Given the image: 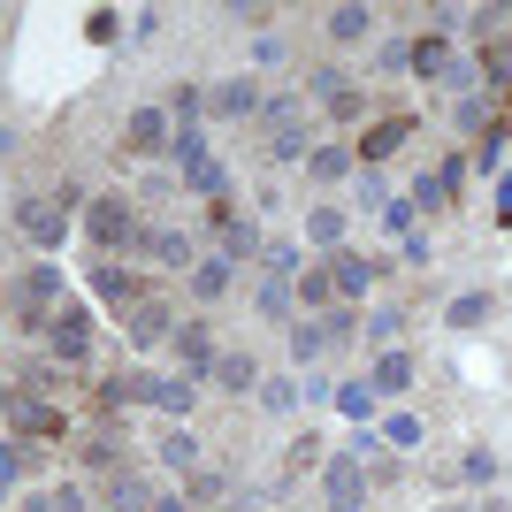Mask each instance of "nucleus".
<instances>
[{"label": "nucleus", "mask_w": 512, "mask_h": 512, "mask_svg": "<svg viewBox=\"0 0 512 512\" xmlns=\"http://www.w3.org/2000/svg\"><path fill=\"white\" fill-rule=\"evenodd\" d=\"M62 299H69V283H62V268H54V260L23 268V283H16V321H23V337H39L46 321L62 314Z\"/></svg>", "instance_id": "f257e3e1"}, {"label": "nucleus", "mask_w": 512, "mask_h": 512, "mask_svg": "<svg viewBox=\"0 0 512 512\" xmlns=\"http://www.w3.org/2000/svg\"><path fill=\"white\" fill-rule=\"evenodd\" d=\"M85 237L92 245H130V253H138L146 222L130 214V199H85Z\"/></svg>", "instance_id": "f03ea898"}, {"label": "nucleus", "mask_w": 512, "mask_h": 512, "mask_svg": "<svg viewBox=\"0 0 512 512\" xmlns=\"http://www.w3.org/2000/svg\"><path fill=\"white\" fill-rule=\"evenodd\" d=\"M123 146H130V161H169V153H176L169 107H138V115L123 123Z\"/></svg>", "instance_id": "7ed1b4c3"}, {"label": "nucleus", "mask_w": 512, "mask_h": 512, "mask_svg": "<svg viewBox=\"0 0 512 512\" xmlns=\"http://www.w3.org/2000/svg\"><path fill=\"white\" fill-rule=\"evenodd\" d=\"M92 329H100V321H92V306L85 299H62V314L46 321V337H54V360H92Z\"/></svg>", "instance_id": "20e7f679"}, {"label": "nucleus", "mask_w": 512, "mask_h": 512, "mask_svg": "<svg viewBox=\"0 0 512 512\" xmlns=\"http://www.w3.org/2000/svg\"><path fill=\"white\" fill-rule=\"evenodd\" d=\"M321 497H329V512H360V505H367V474H360V451H329V474H321Z\"/></svg>", "instance_id": "39448f33"}, {"label": "nucleus", "mask_w": 512, "mask_h": 512, "mask_svg": "<svg viewBox=\"0 0 512 512\" xmlns=\"http://www.w3.org/2000/svg\"><path fill=\"white\" fill-rule=\"evenodd\" d=\"M176 375H192V383H207L214 367H222V352H214V329L207 321H176Z\"/></svg>", "instance_id": "423d86ee"}, {"label": "nucleus", "mask_w": 512, "mask_h": 512, "mask_svg": "<svg viewBox=\"0 0 512 512\" xmlns=\"http://www.w3.org/2000/svg\"><path fill=\"white\" fill-rule=\"evenodd\" d=\"M16 222H23V237H31V245H46V253L69 237V207H62V199H23Z\"/></svg>", "instance_id": "0eeeda50"}, {"label": "nucleus", "mask_w": 512, "mask_h": 512, "mask_svg": "<svg viewBox=\"0 0 512 512\" xmlns=\"http://www.w3.org/2000/svg\"><path fill=\"white\" fill-rule=\"evenodd\" d=\"M344 329H352L344 314H314V321H299V329H291V360H299V367H314L321 352H329V344H344Z\"/></svg>", "instance_id": "6e6552de"}, {"label": "nucleus", "mask_w": 512, "mask_h": 512, "mask_svg": "<svg viewBox=\"0 0 512 512\" xmlns=\"http://www.w3.org/2000/svg\"><path fill=\"white\" fill-rule=\"evenodd\" d=\"M123 321H130V344H138V352H153V344H169V337H176V314H169V299H138Z\"/></svg>", "instance_id": "1a4fd4ad"}, {"label": "nucleus", "mask_w": 512, "mask_h": 512, "mask_svg": "<svg viewBox=\"0 0 512 512\" xmlns=\"http://www.w3.org/2000/svg\"><path fill=\"white\" fill-rule=\"evenodd\" d=\"M375 276H383V268H375L367 253H329V283H337V299H367Z\"/></svg>", "instance_id": "9d476101"}, {"label": "nucleus", "mask_w": 512, "mask_h": 512, "mask_svg": "<svg viewBox=\"0 0 512 512\" xmlns=\"http://www.w3.org/2000/svg\"><path fill=\"white\" fill-rule=\"evenodd\" d=\"M92 291H100L107 306H123V314H130L138 299H146V291H138V276H130L123 260H92Z\"/></svg>", "instance_id": "9b49d317"}, {"label": "nucleus", "mask_w": 512, "mask_h": 512, "mask_svg": "<svg viewBox=\"0 0 512 512\" xmlns=\"http://www.w3.org/2000/svg\"><path fill=\"white\" fill-rule=\"evenodd\" d=\"M146 406H153V413H169V421H184V413L199 406V383H192V375H153Z\"/></svg>", "instance_id": "f8f14e48"}, {"label": "nucleus", "mask_w": 512, "mask_h": 512, "mask_svg": "<svg viewBox=\"0 0 512 512\" xmlns=\"http://www.w3.org/2000/svg\"><path fill=\"white\" fill-rule=\"evenodd\" d=\"M138 253L161 260V268H184V276L199 268V253H192V237H184V230H146V237H138Z\"/></svg>", "instance_id": "ddd939ff"}, {"label": "nucleus", "mask_w": 512, "mask_h": 512, "mask_svg": "<svg viewBox=\"0 0 512 512\" xmlns=\"http://www.w3.org/2000/svg\"><path fill=\"white\" fill-rule=\"evenodd\" d=\"M184 283H192V299H230V283H237V260L230 253H207V260H199V268H192V276H184Z\"/></svg>", "instance_id": "4468645a"}, {"label": "nucleus", "mask_w": 512, "mask_h": 512, "mask_svg": "<svg viewBox=\"0 0 512 512\" xmlns=\"http://www.w3.org/2000/svg\"><path fill=\"white\" fill-rule=\"evenodd\" d=\"M352 169H360V153H344V146H314V161H306V176L321 184V199L337 192V184H344Z\"/></svg>", "instance_id": "2eb2a0df"}, {"label": "nucleus", "mask_w": 512, "mask_h": 512, "mask_svg": "<svg viewBox=\"0 0 512 512\" xmlns=\"http://www.w3.org/2000/svg\"><path fill=\"white\" fill-rule=\"evenodd\" d=\"M306 92H314L329 115H360V107H367L360 92H352V77H337V69H314V85H306Z\"/></svg>", "instance_id": "dca6fc26"}, {"label": "nucleus", "mask_w": 512, "mask_h": 512, "mask_svg": "<svg viewBox=\"0 0 512 512\" xmlns=\"http://www.w3.org/2000/svg\"><path fill=\"white\" fill-rule=\"evenodd\" d=\"M8 428H16V436H62V413L46 406V398H16V406H8Z\"/></svg>", "instance_id": "f3484780"}, {"label": "nucleus", "mask_w": 512, "mask_h": 512, "mask_svg": "<svg viewBox=\"0 0 512 512\" xmlns=\"http://www.w3.org/2000/svg\"><path fill=\"white\" fill-rule=\"evenodd\" d=\"M398 146H406V115H390V123H375V130L360 138V169H383Z\"/></svg>", "instance_id": "a211bd4d"}, {"label": "nucleus", "mask_w": 512, "mask_h": 512, "mask_svg": "<svg viewBox=\"0 0 512 512\" xmlns=\"http://www.w3.org/2000/svg\"><path fill=\"white\" fill-rule=\"evenodd\" d=\"M306 245H321V253H344V207H337V199H321V207L306 214Z\"/></svg>", "instance_id": "6ab92c4d"}, {"label": "nucleus", "mask_w": 512, "mask_h": 512, "mask_svg": "<svg viewBox=\"0 0 512 512\" xmlns=\"http://www.w3.org/2000/svg\"><path fill=\"white\" fill-rule=\"evenodd\" d=\"M207 222H214V237H222V253H230V260H245V253L260 245V237L245 230V222H237V207H222V199L207 207Z\"/></svg>", "instance_id": "aec40b11"}, {"label": "nucleus", "mask_w": 512, "mask_h": 512, "mask_svg": "<svg viewBox=\"0 0 512 512\" xmlns=\"http://www.w3.org/2000/svg\"><path fill=\"white\" fill-rule=\"evenodd\" d=\"M260 100H268V92L253 85V77H230V85H214V115H260Z\"/></svg>", "instance_id": "412c9836"}, {"label": "nucleus", "mask_w": 512, "mask_h": 512, "mask_svg": "<svg viewBox=\"0 0 512 512\" xmlns=\"http://www.w3.org/2000/svg\"><path fill=\"white\" fill-rule=\"evenodd\" d=\"M451 62H459V54H451V39H444V31L413 39V77H451Z\"/></svg>", "instance_id": "4be33fe9"}, {"label": "nucleus", "mask_w": 512, "mask_h": 512, "mask_svg": "<svg viewBox=\"0 0 512 512\" xmlns=\"http://www.w3.org/2000/svg\"><path fill=\"white\" fill-rule=\"evenodd\" d=\"M161 107H169L176 138H192V130H199V115H207V100H199V85H176V92H169V100H161Z\"/></svg>", "instance_id": "5701e85b"}, {"label": "nucleus", "mask_w": 512, "mask_h": 512, "mask_svg": "<svg viewBox=\"0 0 512 512\" xmlns=\"http://www.w3.org/2000/svg\"><path fill=\"white\" fill-rule=\"evenodd\" d=\"M253 398H260V406H268V413H276V421H291V413H299V398H306V390L291 383V375H268V383H260Z\"/></svg>", "instance_id": "b1692460"}, {"label": "nucleus", "mask_w": 512, "mask_h": 512, "mask_svg": "<svg viewBox=\"0 0 512 512\" xmlns=\"http://www.w3.org/2000/svg\"><path fill=\"white\" fill-rule=\"evenodd\" d=\"M367 383H375V398H398V390L413 383V360H406V352H383V360H375V375H367Z\"/></svg>", "instance_id": "393cba45"}, {"label": "nucleus", "mask_w": 512, "mask_h": 512, "mask_svg": "<svg viewBox=\"0 0 512 512\" xmlns=\"http://www.w3.org/2000/svg\"><path fill=\"white\" fill-rule=\"evenodd\" d=\"M107 505H115V512H146V505H153V482H146V474H115Z\"/></svg>", "instance_id": "a878e982"}, {"label": "nucleus", "mask_w": 512, "mask_h": 512, "mask_svg": "<svg viewBox=\"0 0 512 512\" xmlns=\"http://www.w3.org/2000/svg\"><path fill=\"white\" fill-rule=\"evenodd\" d=\"M329 406H337L344 421H367V413H375V383H337V390H329Z\"/></svg>", "instance_id": "bb28decb"}, {"label": "nucleus", "mask_w": 512, "mask_h": 512, "mask_svg": "<svg viewBox=\"0 0 512 512\" xmlns=\"http://www.w3.org/2000/svg\"><path fill=\"white\" fill-rule=\"evenodd\" d=\"M153 459H161V467H176V474H192V467H199V444H192V436H184V428H169Z\"/></svg>", "instance_id": "cd10ccee"}, {"label": "nucleus", "mask_w": 512, "mask_h": 512, "mask_svg": "<svg viewBox=\"0 0 512 512\" xmlns=\"http://www.w3.org/2000/svg\"><path fill=\"white\" fill-rule=\"evenodd\" d=\"M291 306H299V283H283V276L260 283V321H283Z\"/></svg>", "instance_id": "c85d7f7f"}, {"label": "nucleus", "mask_w": 512, "mask_h": 512, "mask_svg": "<svg viewBox=\"0 0 512 512\" xmlns=\"http://www.w3.org/2000/svg\"><path fill=\"white\" fill-rule=\"evenodd\" d=\"M260 253H268V276H283V283H299V276H306V268H299V245H291V237H268Z\"/></svg>", "instance_id": "c756f323"}, {"label": "nucleus", "mask_w": 512, "mask_h": 512, "mask_svg": "<svg viewBox=\"0 0 512 512\" xmlns=\"http://www.w3.org/2000/svg\"><path fill=\"white\" fill-rule=\"evenodd\" d=\"M367 337L383 344V352H398V337H406V314H398V306H375V314H367Z\"/></svg>", "instance_id": "7c9ffc66"}, {"label": "nucleus", "mask_w": 512, "mask_h": 512, "mask_svg": "<svg viewBox=\"0 0 512 512\" xmlns=\"http://www.w3.org/2000/svg\"><path fill=\"white\" fill-rule=\"evenodd\" d=\"M490 92H467V100H451V123H459V130H490Z\"/></svg>", "instance_id": "2f4dec72"}, {"label": "nucleus", "mask_w": 512, "mask_h": 512, "mask_svg": "<svg viewBox=\"0 0 512 512\" xmlns=\"http://www.w3.org/2000/svg\"><path fill=\"white\" fill-rule=\"evenodd\" d=\"M214 383H222V390H260V375H253V360H245V352H222Z\"/></svg>", "instance_id": "473e14b6"}, {"label": "nucleus", "mask_w": 512, "mask_h": 512, "mask_svg": "<svg viewBox=\"0 0 512 512\" xmlns=\"http://www.w3.org/2000/svg\"><path fill=\"white\" fill-rule=\"evenodd\" d=\"M413 222H421V207H413V199H390V207H383V230L398 237V245H413V237H421Z\"/></svg>", "instance_id": "72a5a7b5"}, {"label": "nucleus", "mask_w": 512, "mask_h": 512, "mask_svg": "<svg viewBox=\"0 0 512 512\" xmlns=\"http://www.w3.org/2000/svg\"><path fill=\"white\" fill-rule=\"evenodd\" d=\"M482 321H490V299H482V291H459V299H451V329H482Z\"/></svg>", "instance_id": "f704fd0d"}, {"label": "nucleus", "mask_w": 512, "mask_h": 512, "mask_svg": "<svg viewBox=\"0 0 512 512\" xmlns=\"http://www.w3.org/2000/svg\"><path fill=\"white\" fill-rule=\"evenodd\" d=\"M222 490H230V482H222L214 467H192V482H184V497H192V505H222Z\"/></svg>", "instance_id": "c9c22d12"}, {"label": "nucleus", "mask_w": 512, "mask_h": 512, "mask_svg": "<svg viewBox=\"0 0 512 512\" xmlns=\"http://www.w3.org/2000/svg\"><path fill=\"white\" fill-rule=\"evenodd\" d=\"M444 199H451L444 169H436V176H421V184H413V207H421V214H444Z\"/></svg>", "instance_id": "e433bc0d"}, {"label": "nucleus", "mask_w": 512, "mask_h": 512, "mask_svg": "<svg viewBox=\"0 0 512 512\" xmlns=\"http://www.w3.org/2000/svg\"><path fill=\"white\" fill-rule=\"evenodd\" d=\"M329 291H337L329 268H306V276H299V306H321V314H329Z\"/></svg>", "instance_id": "4c0bfd02"}, {"label": "nucleus", "mask_w": 512, "mask_h": 512, "mask_svg": "<svg viewBox=\"0 0 512 512\" xmlns=\"http://www.w3.org/2000/svg\"><path fill=\"white\" fill-rule=\"evenodd\" d=\"M459 482L490 490V482H497V459H490V451H467V459H459Z\"/></svg>", "instance_id": "58836bf2"}, {"label": "nucleus", "mask_w": 512, "mask_h": 512, "mask_svg": "<svg viewBox=\"0 0 512 512\" xmlns=\"http://www.w3.org/2000/svg\"><path fill=\"white\" fill-rule=\"evenodd\" d=\"M329 39H367V8H329Z\"/></svg>", "instance_id": "ea45409f"}, {"label": "nucleus", "mask_w": 512, "mask_h": 512, "mask_svg": "<svg viewBox=\"0 0 512 512\" xmlns=\"http://www.w3.org/2000/svg\"><path fill=\"white\" fill-rule=\"evenodd\" d=\"M23 467H31V451H23V444H0V497L16 490V474H23Z\"/></svg>", "instance_id": "a19ab883"}, {"label": "nucleus", "mask_w": 512, "mask_h": 512, "mask_svg": "<svg viewBox=\"0 0 512 512\" xmlns=\"http://www.w3.org/2000/svg\"><path fill=\"white\" fill-rule=\"evenodd\" d=\"M383 436H390L398 451H406V444H421V421H413V413H390V421H383Z\"/></svg>", "instance_id": "79ce46f5"}, {"label": "nucleus", "mask_w": 512, "mask_h": 512, "mask_svg": "<svg viewBox=\"0 0 512 512\" xmlns=\"http://www.w3.org/2000/svg\"><path fill=\"white\" fill-rule=\"evenodd\" d=\"M115 23H123L115 8H92V16H85V39H92V46H107V39H115Z\"/></svg>", "instance_id": "37998d69"}, {"label": "nucleus", "mask_w": 512, "mask_h": 512, "mask_svg": "<svg viewBox=\"0 0 512 512\" xmlns=\"http://www.w3.org/2000/svg\"><path fill=\"white\" fill-rule=\"evenodd\" d=\"M398 69H413V46H406V39L383 46V77H398Z\"/></svg>", "instance_id": "c03bdc74"}, {"label": "nucleus", "mask_w": 512, "mask_h": 512, "mask_svg": "<svg viewBox=\"0 0 512 512\" xmlns=\"http://www.w3.org/2000/svg\"><path fill=\"white\" fill-rule=\"evenodd\" d=\"M54 512H85V490H77V482H62V490H54Z\"/></svg>", "instance_id": "a18cd8bd"}, {"label": "nucleus", "mask_w": 512, "mask_h": 512, "mask_svg": "<svg viewBox=\"0 0 512 512\" xmlns=\"http://www.w3.org/2000/svg\"><path fill=\"white\" fill-rule=\"evenodd\" d=\"M146 512H192V497H176V490H153V505Z\"/></svg>", "instance_id": "49530a36"}, {"label": "nucleus", "mask_w": 512, "mask_h": 512, "mask_svg": "<svg viewBox=\"0 0 512 512\" xmlns=\"http://www.w3.org/2000/svg\"><path fill=\"white\" fill-rule=\"evenodd\" d=\"M497 222L512 230V176H497Z\"/></svg>", "instance_id": "de8ad7c7"}, {"label": "nucleus", "mask_w": 512, "mask_h": 512, "mask_svg": "<svg viewBox=\"0 0 512 512\" xmlns=\"http://www.w3.org/2000/svg\"><path fill=\"white\" fill-rule=\"evenodd\" d=\"M8 406H16V398H8V390H0V413H8Z\"/></svg>", "instance_id": "09e8293b"}, {"label": "nucleus", "mask_w": 512, "mask_h": 512, "mask_svg": "<svg viewBox=\"0 0 512 512\" xmlns=\"http://www.w3.org/2000/svg\"><path fill=\"white\" fill-rule=\"evenodd\" d=\"M214 512H245V505H214Z\"/></svg>", "instance_id": "8fccbe9b"}, {"label": "nucleus", "mask_w": 512, "mask_h": 512, "mask_svg": "<svg viewBox=\"0 0 512 512\" xmlns=\"http://www.w3.org/2000/svg\"><path fill=\"white\" fill-rule=\"evenodd\" d=\"M0 153H8V130H0Z\"/></svg>", "instance_id": "3c124183"}]
</instances>
